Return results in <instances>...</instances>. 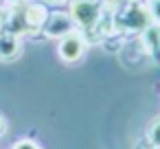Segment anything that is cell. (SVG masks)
Segmentation results:
<instances>
[{"label": "cell", "instance_id": "6da1fadb", "mask_svg": "<svg viewBox=\"0 0 160 149\" xmlns=\"http://www.w3.org/2000/svg\"><path fill=\"white\" fill-rule=\"evenodd\" d=\"M59 55L64 62H77L83 55V42L77 35H66L59 44Z\"/></svg>", "mask_w": 160, "mask_h": 149}, {"label": "cell", "instance_id": "7a4b0ae2", "mask_svg": "<svg viewBox=\"0 0 160 149\" xmlns=\"http://www.w3.org/2000/svg\"><path fill=\"white\" fill-rule=\"evenodd\" d=\"M151 13H153V18L160 24V0H151Z\"/></svg>", "mask_w": 160, "mask_h": 149}]
</instances>
